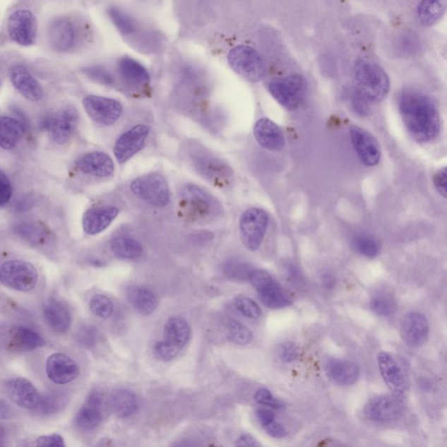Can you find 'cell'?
Instances as JSON below:
<instances>
[{"instance_id": "cell-29", "label": "cell", "mask_w": 447, "mask_h": 447, "mask_svg": "<svg viewBox=\"0 0 447 447\" xmlns=\"http://www.w3.org/2000/svg\"><path fill=\"white\" fill-rule=\"evenodd\" d=\"M109 406L114 415L120 419H128L139 411L140 400L134 391L118 389L110 396Z\"/></svg>"}, {"instance_id": "cell-21", "label": "cell", "mask_w": 447, "mask_h": 447, "mask_svg": "<svg viewBox=\"0 0 447 447\" xmlns=\"http://www.w3.org/2000/svg\"><path fill=\"white\" fill-rule=\"evenodd\" d=\"M103 394L94 390L88 394L76 417V426L83 431H92L99 427L102 420Z\"/></svg>"}, {"instance_id": "cell-28", "label": "cell", "mask_w": 447, "mask_h": 447, "mask_svg": "<svg viewBox=\"0 0 447 447\" xmlns=\"http://www.w3.org/2000/svg\"><path fill=\"white\" fill-rule=\"evenodd\" d=\"M43 315L47 323L56 333L64 334L71 327L72 316L64 302L51 300L44 306Z\"/></svg>"}, {"instance_id": "cell-7", "label": "cell", "mask_w": 447, "mask_h": 447, "mask_svg": "<svg viewBox=\"0 0 447 447\" xmlns=\"http://www.w3.org/2000/svg\"><path fill=\"white\" fill-rule=\"evenodd\" d=\"M249 282L256 288L261 302L267 308L280 309L292 304L287 292L268 271L254 268Z\"/></svg>"}, {"instance_id": "cell-16", "label": "cell", "mask_w": 447, "mask_h": 447, "mask_svg": "<svg viewBox=\"0 0 447 447\" xmlns=\"http://www.w3.org/2000/svg\"><path fill=\"white\" fill-rule=\"evenodd\" d=\"M150 135V128L138 124L128 129L117 139L114 147V154L118 162H125L138 153Z\"/></svg>"}, {"instance_id": "cell-35", "label": "cell", "mask_w": 447, "mask_h": 447, "mask_svg": "<svg viewBox=\"0 0 447 447\" xmlns=\"http://www.w3.org/2000/svg\"><path fill=\"white\" fill-rule=\"evenodd\" d=\"M446 9L445 1H423L417 7V16L424 25H432L438 22Z\"/></svg>"}, {"instance_id": "cell-45", "label": "cell", "mask_w": 447, "mask_h": 447, "mask_svg": "<svg viewBox=\"0 0 447 447\" xmlns=\"http://www.w3.org/2000/svg\"><path fill=\"white\" fill-rule=\"evenodd\" d=\"M64 397L58 393H47L40 396L38 406L35 411L42 415H53L64 405Z\"/></svg>"}, {"instance_id": "cell-58", "label": "cell", "mask_w": 447, "mask_h": 447, "mask_svg": "<svg viewBox=\"0 0 447 447\" xmlns=\"http://www.w3.org/2000/svg\"><path fill=\"white\" fill-rule=\"evenodd\" d=\"M323 284L327 290H331V288L335 286V279L333 276L330 275V273L324 275L323 277Z\"/></svg>"}, {"instance_id": "cell-2", "label": "cell", "mask_w": 447, "mask_h": 447, "mask_svg": "<svg viewBox=\"0 0 447 447\" xmlns=\"http://www.w3.org/2000/svg\"><path fill=\"white\" fill-rule=\"evenodd\" d=\"M191 338V328L188 321L181 316L169 317L165 324L162 340L154 346V357L164 363L174 360Z\"/></svg>"}, {"instance_id": "cell-11", "label": "cell", "mask_w": 447, "mask_h": 447, "mask_svg": "<svg viewBox=\"0 0 447 447\" xmlns=\"http://www.w3.org/2000/svg\"><path fill=\"white\" fill-rule=\"evenodd\" d=\"M38 272L31 263L25 261H9L0 266V282L11 290L28 292L38 282Z\"/></svg>"}, {"instance_id": "cell-19", "label": "cell", "mask_w": 447, "mask_h": 447, "mask_svg": "<svg viewBox=\"0 0 447 447\" xmlns=\"http://www.w3.org/2000/svg\"><path fill=\"white\" fill-rule=\"evenodd\" d=\"M46 369L48 379L57 384L71 383L80 374L76 362L61 353H54L47 358Z\"/></svg>"}, {"instance_id": "cell-38", "label": "cell", "mask_w": 447, "mask_h": 447, "mask_svg": "<svg viewBox=\"0 0 447 447\" xmlns=\"http://www.w3.org/2000/svg\"><path fill=\"white\" fill-rule=\"evenodd\" d=\"M14 338L18 348L22 350H32L45 345L44 339L30 328L18 327L14 332Z\"/></svg>"}, {"instance_id": "cell-26", "label": "cell", "mask_w": 447, "mask_h": 447, "mask_svg": "<svg viewBox=\"0 0 447 447\" xmlns=\"http://www.w3.org/2000/svg\"><path fill=\"white\" fill-rule=\"evenodd\" d=\"M378 364L386 386L398 396H403L405 393L406 383L404 373L398 362L391 354L380 352L378 356Z\"/></svg>"}, {"instance_id": "cell-6", "label": "cell", "mask_w": 447, "mask_h": 447, "mask_svg": "<svg viewBox=\"0 0 447 447\" xmlns=\"http://www.w3.org/2000/svg\"><path fill=\"white\" fill-rule=\"evenodd\" d=\"M132 193L154 208H164L171 201V191L164 176L150 173L132 181Z\"/></svg>"}, {"instance_id": "cell-50", "label": "cell", "mask_w": 447, "mask_h": 447, "mask_svg": "<svg viewBox=\"0 0 447 447\" xmlns=\"http://www.w3.org/2000/svg\"><path fill=\"white\" fill-rule=\"evenodd\" d=\"M77 339L84 346L93 347L97 339V331L91 325H84L80 328Z\"/></svg>"}, {"instance_id": "cell-49", "label": "cell", "mask_w": 447, "mask_h": 447, "mask_svg": "<svg viewBox=\"0 0 447 447\" xmlns=\"http://www.w3.org/2000/svg\"><path fill=\"white\" fill-rule=\"evenodd\" d=\"M254 400L256 401L257 404L269 409L280 410L284 407L282 403L277 400L271 391L266 388H261L256 391L254 394Z\"/></svg>"}, {"instance_id": "cell-9", "label": "cell", "mask_w": 447, "mask_h": 447, "mask_svg": "<svg viewBox=\"0 0 447 447\" xmlns=\"http://www.w3.org/2000/svg\"><path fill=\"white\" fill-rule=\"evenodd\" d=\"M227 61L236 73L253 83H258L265 77L264 61L253 47L237 46L232 48L228 53Z\"/></svg>"}, {"instance_id": "cell-37", "label": "cell", "mask_w": 447, "mask_h": 447, "mask_svg": "<svg viewBox=\"0 0 447 447\" xmlns=\"http://www.w3.org/2000/svg\"><path fill=\"white\" fill-rule=\"evenodd\" d=\"M258 423L268 435L275 439L286 437L287 431L282 424L276 420L275 413L270 409L260 408L256 411Z\"/></svg>"}, {"instance_id": "cell-53", "label": "cell", "mask_w": 447, "mask_h": 447, "mask_svg": "<svg viewBox=\"0 0 447 447\" xmlns=\"http://www.w3.org/2000/svg\"><path fill=\"white\" fill-rule=\"evenodd\" d=\"M446 169L443 168L439 169V171L434 175V183L436 190H437L439 193L444 198H446Z\"/></svg>"}, {"instance_id": "cell-13", "label": "cell", "mask_w": 447, "mask_h": 447, "mask_svg": "<svg viewBox=\"0 0 447 447\" xmlns=\"http://www.w3.org/2000/svg\"><path fill=\"white\" fill-rule=\"evenodd\" d=\"M7 33L18 45L30 47L36 42L38 25L35 14L27 8L13 11L7 18Z\"/></svg>"}, {"instance_id": "cell-34", "label": "cell", "mask_w": 447, "mask_h": 447, "mask_svg": "<svg viewBox=\"0 0 447 447\" xmlns=\"http://www.w3.org/2000/svg\"><path fill=\"white\" fill-rule=\"evenodd\" d=\"M109 246L114 256L123 260H136L143 256L142 244L138 240L126 236L114 238Z\"/></svg>"}, {"instance_id": "cell-4", "label": "cell", "mask_w": 447, "mask_h": 447, "mask_svg": "<svg viewBox=\"0 0 447 447\" xmlns=\"http://www.w3.org/2000/svg\"><path fill=\"white\" fill-rule=\"evenodd\" d=\"M357 92L371 102H381L390 90L389 77L382 68L373 62L359 60L354 68Z\"/></svg>"}, {"instance_id": "cell-57", "label": "cell", "mask_w": 447, "mask_h": 447, "mask_svg": "<svg viewBox=\"0 0 447 447\" xmlns=\"http://www.w3.org/2000/svg\"><path fill=\"white\" fill-rule=\"evenodd\" d=\"M0 447H8V434L6 427L0 424Z\"/></svg>"}, {"instance_id": "cell-30", "label": "cell", "mask_w": 447, "mask_h": 447, "mask_svg": "<svg viewBox=\"0 0 447 447\" xmlns=\"http://www.w3.org/2000/svg\"><path fill=\"white\" fill-rule=\"evenodd\" d=\"M327 374L340 386H352L359 379L360 369L352 361L333 359L326 364Z\"/></svg>"}, {"instance_id": "cell-42", "label": "cell", "mask_w": 447, "mask_h": 447, "mask_svg": "<svg viewBox=\"0 0 447 447\" xmlns=\"http://www.w3.org/2000/svg\"><path fill=\"white\" fill-rule=\"evenodd\" d=\"M108 13L114 25H116L117 30L121 35H129L136 31L138 27H136L135 20L123 11L117 8V7H110Z\"/></svg>"}, {"instance_id": "cell-59", "label": "cell", "mask_w": 447, "mask_h": 447, "mask_svg": "<svg viewBox=\"0 0 447 447\" xmlns=\"http://www.w3.org/2000/svg\"><path fill=\"white\" fill-rule=\"evenodd\" d=\"M95 447H114V446H112V443H109L108 441H102L100 443V444H98Z\"/></svg>"}, {"instance_id": "cell-5", "label": "cell", "mask_w": 447, "mask_h": 447, "mask_svg": "<svg viewBox=\"0 0 447 447\" xmlns=\"http://www.w3.org/2000/svg\"><path fill=\"white\" fill-rule=\"evenodd\" d=\"M180 208L191 220H203L213 216L219 205L213 195L196 184H186L181 190Z\"/></svg>"}, {"instance_id": "cell-12", "label": "cell", "mask_w": 447, "mask_h": 447, "mask_svg": "<svg viewBox=\"0 0 447 447\" xmlns=\"http://www.w3.org/2000/svg\"><path fill=\"white\" fill-rule=\"evenodd\" d=\"M306 90V81L299 75L277 79L268 85V90L273 97L287 110L298 108L304 99Z\"/></svg>"}, {"instance_id": "cell-43", "label": "cell", "mask_w": 447, "mask_h": 447, "mask_svg": "<svg viewBox=\"0 0 447 447\" xmlns=\"http://www.w3.org/2000/svg\"><path fill=\"white\" fill-rule=\"evenodd\" d=\"M369 308L376 315L383 317L390 316L396 310V302L391 294L379 293L371 298Z\"/></svg>"}, {"instance_id": "cell-22", "label": "cell", "mask_w": 447, "mask_h": 447, "mask_svg": "<svg viewBox=\"0 0 447 447\" xmlns=\"http://www.w3.org/2000/svg\"><path fill=\"white\" fill-rule=\"evenodd\" d=\"M75 166L83 174L102 179L112 176L114 171L112 158L101 151H91L81 155L76 160Z\"/></svg>"}, {"instance_id": "cell-18", "label": "cell", "mask_w": 447, "mask_h": 447, "mask_svg": "<svg viewBox=\"0 0 447 447\" xmlns=\"http://www.w3.org/2000/svg\"><path fill=\"white\" fill-rule=\"evenodd\" d=\"M369 419L379 423H390L400 419L402 405L396 398L391 396H379L369 400L364 408Z\"/></svg>"}, {"instance_id": "cell-14", "label": "cell", "mask_w": 447, "mask_h": 447, "mask_svg": "<svg viewBox=\"0 0 447 447\" xmlns=\"http://www.w3.org/2000/svg\"><path fill=\"white\" fill-rule=\"evenodd\" d=\"M47 38L52 50L68 53L79 42V28L76 22L66 16L55 18L48 25Z\"/></svg>"}, {"instance_id": "cell-46", "label": "cell", "mask_w": 447, "mask_h": 447, "mask_svg": "<svg viewBox=\"0 0 447 447\" xmlns=\"http://www.w3.org/2000/svg\"><path fill=\"white\" fill-rule=\"evenodd\" d=\"M234 306L236 310L249 319L257 320L261 316V309L256 301L247 297L235 298Z\"/></svg>"}, {"instance_id": "cell-41", "label": "cell", "mask_w": 447, "mask_h": 447, "mask_svg": "<svg viewBox=\"0 0 447 447\" xmlns=\"http://www.w3.org/2000/svg\"><path fill=\"white\" fill-rule=\"evenodd\" d=\"M18 235L33 245H42L47 242V232L45 229L33 223H22L16 228Z\"/></svg>"}, {"instance_id": "cell-25", "label": "cell", "mask_w": 447, "mask_h": 447, "mask_svg": "<svg viewBox=\"0 0 447 447\" xmlns=\"http://www.w3.org/2000/svg\"><path fill=\"white\" fill-rule=\"evenodd\" d=\"M6 393L11 400L22 408L35 410L40 400V394L28 380L17 378L6 383Z\"/></svg>"}, {"instance_id": "cell-44", "label": "cell", "mask_w": 447, "mask_h": 447, "mask_svg": "<svg viewBox=\"0 0 447 447\" xmlns=\"http://www.w3.org/2000/svg\"><path fill=\"white\" fill-rule=\"evenodd\" d=\"M90 309L99 318L108 319L114 312V304L112 299L107 295L97 294L90 299Z\"/></svg>"}, {"instance_id": "cell-15", "label": "cell", "mask_w": 447, "mask_h": 447, "mask_svg": "<svg viewBox=\"0 0 447 447\" xmlns=\"http://www.w3.org/2000/svg\"><path fill=\"white\" fill-rule=\"evenodd\" d=\"M83 107L95 123L112 126L123 114V106L117 100L99 95H88L83 99Z\"/></svg>"}, {"instance_id": "cell-3", "label": "cell", "mask_w": 447, "mask_h": 447, "mask_svg": "<svg viewBox=\"0 0 447 447\" xmlns=\"http://www.w3.org/2000/svg\"><path fill=\"white\" fill-rule=\"evenodd\" d=\"M186 156L195 171L214 186L227 187L231 184L234 172L230 166L209 150L191 146L187 150Z\"/></svg>"}, {"instance_id": "cell-8", "label": "cell", "mask_w": 447, "mask_h": 447, "mask_svg": "<svg viewBox=\"0 0 447 447\" xmlns=\"http://www.w3.org/2000/svg\"><path fill=\"white\" fill-rule=\"evenodd\" d=\"M268 224L269 215L263 209L253 208L242 213L239 223V234L247 249L254 252L261 249Z\"/></svg>"}, {"instance_id": "cell-23", "label": "cell", "mask_w": 447, "mask_h": 447, "mask_svg": "<svg viewBox=\"0 0 447 447\" xmlns=\"http://www.w3.org/2000/svg\"><path fill=\"white\" fill-rule=\"evenodd\" d=\"M120 210L114 205L95 206L88 209L83 217V227L88 235H97L105 231L119 215Z\"/></svg>"}, {"instance_id": "cell-20", "label": "cell", "mask_w": 447, "mask_h": 447, "mask_svg": "<svg viewBox=\"0 0 447 447\" xmlns=\"http://www.w3.org/2000/svg\"><path fill=\"white\" fill-rule=\"evenodd\" d=\"M9 76L13 86L28 101L36 102L42 99V85L25 66L13 65L10 68Z\"/></svg>"}, {"instance_id": "cell-31", "label": "cell", "mask_w": 447, "mask_h": 447, "mask_svg": "<svg viewBox=\"0 0 447 447\" xmlns=\"http://www.w3.org/2000/svg\"><path fill=\"white\" fill-rule=\"evenodd\" d=\"M127 298L136 311L143 316H150L158 306L157 294L150 288L143 286H132L127 291Z\"/></svg>"}, {"instance_id": "cell-48", "label": "cell", "mask_w": 447, "mask_h": 447, "mask_svg": "<svg viewBox=\"0 0 447 447\" xmlns=\"http://www.w3.org/2000/svg\"><path fill=\"white\" fill-rule=\"evenodd\" d=\"M301 350L297 343L287 342L280 345L277 350V354L283 363L290 364L298 359Z\"/></svg>"}, {"instance_id": "cell-47", "label": "cell", "mask_w": 447, "mask_h": 447, "mask_svg": "<svg viewBox=\"0 0 447 447\" xmlns=\"http://www.w3.org/2000/svg\"><path fill=\"white\" fill-rule=\"evenodd\" d=\"M83 72L88 79L94 83L105 85V86H112L114 83V77L108 69L100 66H88L83 69Z\"/></svg>"}, {"instance_id": "cell-10", "label": "cell", "mask_w": 447, "mask_h": 447, "mask_svg": "<svg viewBox=\"0 0 447 447\" xmlns=\"http://www.w3.org/2000/svg\"><path fill=\"white\" fill-rule=\"evenodd\" d=\"M80 114L73 105H64L42 120V127L50 132L52 138L59 145H64L72 138L78 127Z\"/></svg>"}, {"instance_id": "cell-24", "label": "cell", "mask_w": 447, "mask_h": 447, "mask_svg": "<svg viewBox=\"0 0 447 447\" xmlns=\"http://www.w3.org/2000/svg\"><path fill=\"white\" fill-rule=\"evenodd\" d=\"M429 323L427 316L420 312H411L405 316L402 326V336L410 347H420L429 335Z\"/></svg>"}, {"instance_id": "cell-33", "label": "cell", "mask_w": 447, "mask_h": 447, "mask_svg": "<svg viewBox=\"0 0 447 447\" xmlns=\"http://www.w3.org/2000/svg\"><path fill=\"white\" fill-rule=\"evenodd\" d=\"M118 69L121 77L129 84L134 85L136 87H143L150 83V76L146 68L131 58H121L118 62Z\"/></svg>"}, {"instance_id": "cell-36", "label": "cell", "mask_w": 447, "mask_h": 447, "mask_svg": "<svg viewBox=\"0 0 447 447\" xmlns=\"http://www.w3.org/2000/svg\"><path fill=\"white\" fill-rule=\"evenodd\" d=\"M350 244L357 254L367 258L378 256L381 249L379 240L374 236L364 232L354 235Z\"/></svg>"}, {"instance_id": "cell-55", "label": "cell", "mask_w": 447, "mask_h": 447, "mask_svg": "<svg viewBox=\"0 0 447 447\" xmlns=\"http://www.w3.org/2000/svg\"><path fill=\"white\" fill-rule=\"evenodd\" d=\"M354 106L358 113L364 114L368 112V107L366 105V99L362 96L359 93H357L353 96Z\"/></svg>"}, {"instance_id": "cell-1", "label": "cell", "mask_w": 447, "mask_h": 447, "mask_svg": "<svg viewBox=\"0 0 447 447\" xmlns=\"http://www.w3.org/2000/svg\"><path fill=\"white\" fill-rule=\"evenodd\" d=\"M403 121L416 141L428 143L441 132V117L434 101L419 91L403 92L398 101Z\"/></svg>"}, {"instance_id": "cell-17", "label": "cell", "mask_w": 447, "mask_h": 447, "mask_svg": "<svg viewBox=\"0 0 447 447\" xmlns=\"http://www.w3.org/2000/svg\"><path fill=\"white\" fill-rule=\"evenodd\" d=\"M350 133L354 150L361 161L367 166L378 165L381 157V149L378 140L371 133L357 126L350 128Z\"/></svg>"}, {"instance_id": "cell-54", "label": "cell", "mask_w": 447, "mask_h": 447, "mask_svg": "<svg viewBox=\"0 0 447 447\" xmlns=\"http://www.w3.org/2000/svg\"><path fill=\"white\" fill-rule=\"evenodd\" d=\"M235 447H261L254 436L244 434L235 441Z\"/></svg>"}, {"instance_id": "cell-27", "label": "cell", "mask_w": 447, "mask_h": 447, "mask_svg": "<svg viewBox=\"0 0 447 447\" xmlns=\"http://www.w3.org/2000/svg\"><path fill=\"white\" fill-rule=\"evenodd\" d=\"M254 136L265 149L272 151L282 150L285 146L282 129L268 118H261L254 126Z\"/></svg>"}, {"instance_id": "cell-32", "label": "cell", "mask_w": 447, "mask_h": 447, "mask_svg": "<svg viewBox=\"0 0 447 447\" xmlns=\"http://www.w3.org/2000/svg\"><path fill=\"white\" fill-rule=\"evenodd\" d=\"M25 125L16 117H0V148L12 150L20 141Z\"/></svg>"}, {"instance_id": "cell-40", "label": "cell", "mask_w": 447, "mask_h": 447, "mask_svg": "<svg viewBox=\"0 0 447 447\" xmlns=\"http://www.w3.org/2000/svg\"><path fill=\"white\" fill-rule=\"evenodd\" d=\"M227 338L235 345L245 346L253 342L254 334L249 328L237 320L227 323Z\"/></svg>"}, {"instance_id": "cell-60", "label": "cell", "mask_w": 447, "mask_h": 447, "mask_svg": "<svg viewBox=\"0 0 447 447\" xmlns=\"http://www.w3.org/2000/svg\"><path fill=\"white\" fill-rule=\"evenodd\" d=\"M0 87H1V80H0Z\"/></svg>"}, {"instance_id": "cell-39", "label": "cell", "mask_w": 447, "mask_h": 447, "mask_svg": "<svg viewBox=\"0 0 447 447\" xmlns=\"http://www.w3.org/2000/svg\"><path fill=\"white\" fill-rule=\"evenodd\" d=\"M252 265L239 260H230L223 266V272L227 278L239 280V282H249L251 273L254 270Z\"/></svg>"}, {"instance_id": "cell-51", "label": "cell", "mask_w": 447, "mask_h": 447, "mask_svg": "<svg viewBox=\"0 0 447 447\" xmlns=\"http://www.w3.org/2000/svg\"><path fill=\"white\" fill-rule=\"evenodd\" d=\"M13 186L8 177L0 169V206L7 204L12 198Z\"/></svg>"}, {"instance_id": "cell-56", "label": "cell", "mask_w": 447, "mask_h": 447, "mask_svg": "<svg viewBox=\"0 0 447 447\" xmlns=\"http://www.w3.org/2000/svg\"><path fill=\"white\" fill-rule=\"evenodd\" d=\"M12 416V408L6 401L0 400V419H8Z\"/></svg>"}, {"instance_id": "cell-52", "label": "cell", "mask_w": 447, "mask_h": 447, "mask_svg": "<svg viewBox=\"0 0 447 447\" xmlns=\"http://www.w3.org/2000/svg\"><path fill=\"white\" fill-rule=\"evenodd\" d=\"M36 447H66L64 438L61 435L54 434L40 436L36 439Z\"/></svg>"}]
</instances>
